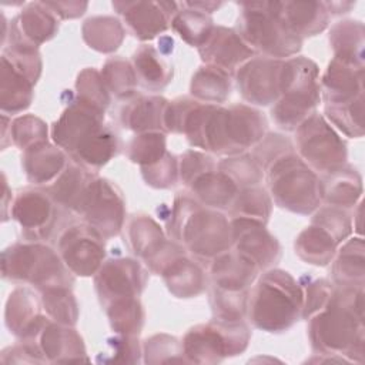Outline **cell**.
<instances>
[{
    "label": "cell",
    "instance_id": "cell-1",
    "mask_svg": "<svg viewBox=\"0 0 365 365\" xmlns=\"http://www.w3.org/2000/svg\"><path fill=\"white\" fill-rule=\"evenodd\" d=\"M311 348L319 355L364 359V287H338L327 305L308 319Z\"/></svg>",
    "mask_w": 365,
    "mask_h": 365
},
{
    "label": "cell",
    "instance_id": "cell-2",
    "mask_svg": "<svg viewBox=\"0 0 365 365\" xmlns=\"http://www.w3.org/2000/svg\"><path fill=\"white\" fill-rule=\"evenodd\" d=\"M168 232L185 251L207 264L232 247L231 221L220 211L201 205L190 194L175 197Z\"/></svg>",
    "mask_w": 365,
    "mask_h": 365
},
{
    "label": "cell",
    "instance_id": "cell-3",
    "mask_svg": "<svg viewBox=\"0 0 365 365\" xmlns=\"http://www.w3.org/2000/svg\"><path fill=\"white\" fill-rule=\"evenodd\" d=\"M301 284L287 271L269 268L248 291L247 315L251 324L265 332H284L302 315Z\"/></svg>",
    "mask_w": 365,
    "mask_h": 365
},
{
    "label": "cell",
    "instance_id": "cell-4",
    "mask_svg": "<svg viewBox=\"0 0 365 365\" xmlns=\"http://www.w3.org/2000/svg\"><path fill=\"white\" fill-rule=\"evenodd\" d=\"M321 101L318 66L304 57L284 60L279 97L271 108L274 123L287 131H295L298 125L315 113Z\"/></svg>",
    "mask_w": 365,
    "mask_h": 365
},
{
    "label": "cell",
    "instance_id": "cell-5",
    "mask_svg": "<svg viewBox=\"0 0 365 365\" xmlns=\"http://www.w3.org/2000/svg\"><path fill=\"white\" fill-rule=\"evenodd\" d=\"M235 31L257 53L271 58H285L301 50L299 38L279 16L275 1L238 3Z\"/></svg>",
    "mask_w": 365,
    "mask_h": 365
},
{
    "label": "cell",
    "instance_id": "cell-6",
    "mask_svg": "<svg viewBox=\"0 0 365 365\" xmlns=\"http://www.w3.org/2000/svg\"><path fill=\"white\" fill-rule=\"evenodd\" d=\"M264 174L271 198L282 210L308 215L322 202L319 175L295 151L277 158Z\"/></svg>",
    "mask_w": 365,
    "mask_h": 365
},
{
    "label": "cell",
    "instance_id": "cell-7",
    "mask_svg": "<svg viewBox=\"0 0 365 365\" xmlns=\"http://www.w3.org/2000/svg\"><path fill=\"white\" fill-rule=\"evenodd\" d=\"M4 279L29 284L38 291L67 287L74 282L73 272L66 267L60 254L41 242H23L7 247L1 254Z\"/></svg>",
    "mask_w": 365,
    "mask_h": 365
},
{
    "label": "cell",
    "instance_id": "cell-8",
    "mask_svg": "<svg viewBox=\"0 0 365 365\" xmlns=\"http://www.w3.org/2000/svg\"><path fill=\"white\" fill-rule=\"evenodd\" d=\"M251 331L241 321L214 318L188 329L181 346L187 362L217 364L227 356L241 354L248 346Z\"/></svg>",
    "mask_w": 365,
    "mask_h": 365
},
{
    "label": "cell",
    "instance_id": "cell-9",
    "mask_svg": "<svg viewBox=\"0 0 365 365\" xmlns=\"http://www.w3.org/2000/svg\"><path fill=\"white\" fill-rule=\"evenodd\" d=\"M298 155L318 174L327 175L346 164L345 141L318 113L311 114L295 130Z\"/></svg>",
    "mask_w": 365,
    "mask_h": 365
},
{
    "label": "cell",
    "instance_id": "cell-10",
    "mask_svg": "<svg viewBox=\"0 0 365 365\" xmlns=\"http://www.w3.org/2000/svg\"><path fill=\"white\" fill-rule=\"evenodd\" d=\"M76 215L96 228L106 240L118 235L125 222V201L121 190L114 182L94 175Z\"/></svg>",
    "mask_w": 365,
    "mask_h": 365
},
{
    "label": "cell",
    "instance_id": "cell-11",
    "mask_svg": "<svg viewBox=\"0 0 365 365\" xmlns=\"http://www.w3.org/2000/svg\"><path fill=\"white\" fill-rule=\"evenodd\" d=\"M63 211L66 210L40 188L20 191L10 205V217L20 225L23 237L30 242L50 240L61 222Z\"/></svg>",
    "mask_w": 365,
    "mask_h": 365
},
{
    "label": "cell",
    "instance_id": "cell-12",
    "mask_svg": "<svg viewBox=\"0 0 365 365\" xmlns=\"http://www.w3.org/2000/svg\"><path fill=\"white\" fill-rule=\"evenodd\" d=\"M57 240V252L74 275H96L106 258V238L96 228L86 222L73 224Z\"/></svg>",
    "mask_w": 365,
    "mask_h": 365
},
{
    "label": "cell",
    "instance_id": "cell-13",
    "mask_svg": "<svg viewBox=\"0 0 365 365\" xmlns=\"http://www.w3.org/2000/svg\"><path fill=\"white\" fill-rule=\"evenodd\" d=\"M284 60L254 56L237 68L235 81L241 97L255 106L274 104L279 97Z\"/></svg>",
    "mask_w": 365,
    "mask_h": 365
},
{
    "label": "cell",
    "instance_id": "cell-14",
    "mask_svg": "<svg viewBox=\"0 0 365 365\" xmlns=\"http://www.w3.org/2000/svg\"><path fill=\"white\" fill-rule=\"evenodd\" d=\"M36 362H71L87 361L86 346L80 334L68 325H61L50 318L40 331L27 341H20Z\"/></svg>",
    "mask_w": 365,
    "mask_h": 365
},
{
    "label": "cell",
    "instance_id": "cell-15",
    "mask_svg": "<svg viewBox=\"0 0 365 365\" xmlns=\"http://www.w3.org/2000/svg\"><path fill=\"white\" fill-rule=\"evenodd\" d=\"M147 278L148 272L135 259H107L94 275V288L101 307L115 299L140 297Z\"/></svg>",
    "mask_w": 365,
    "mask_h": 365
},
{
    "label": "cell",
    "instance_id": "cell-16",
    "mask_svg": "<svg viewBox=\"0 0 365 365\" xmlns=\"http://www.w3.org/2000/svg\"><path fill=\"white\" fill-rule=\"evenodd\" d=\"M113 9L121 16L130 33L148 41L164 33L180 6L175 1H113Z\"/></svg>",
    "mask_w": 365,
    "mask_h": 365
},
{
    "label": "cell",
    "instance_id": "cell-17",
    "mask_svg": "<svg viewBox=\"0 0 365 365\" xmlns=\"http://www.w3.org/2000/svg\"><path fill=\"white\" fill-rule=\"evenodd\" d=\"M232 247L248 257L261 269H269L281 257L278 240L261 221L250 218H230Z\"/></svg>",
    "mask_w": 365,
    "mask_h": 365
},
{
    "label": "cell",
    "instance_id": "cell-18",
    "mask_svg": "<svg viewBox=\"0 0 365 365\" xmlns=\"http://www.w3.org/2000/svg\"><path fill=\"white\" fill-rule=\"evenodd\" d=\"M104 125V113L78 100L71 101L51 127V138L68 155L88 135Z\"/></svg>",
    "mask_w": 365,
    "mask_h": 365
},
{
    "label": "cell",
    "instance_id": "cell-19",
    "mask_svg": "<svg viewBox=\"0 0 365 365\" xmlns=\"http://www.w3.org/2000/svg\"><path fill=\"white\" fill-rule=\"evenodd\" d=\"M58 31V17L44 1L29 3L10 23L9 44L38 48Z\"/></svg>",
    "mask_w": 365,
    "mask_h": 365
},
{
    "label": "cell",
    "instance_id": "cell-20",
    "mask_svg": "<svg viewBox=\"0 0 365 365\" xmlns=\"http://www.w3.org/2000/svg\"><path fill=\"white\" fill-rule=\"evenodd\" d=\"M198 53L207 66L218 67L228 74H234L240 66L257 54L234 29L224 26H214Z\"/></svg>",
    "mask_w": 365,
    "mask_h": 365
},
{
    "label": "cell",
    "instance_id": "cell-21",
    "mask_svg": "<svg viewBox=\"0 0 365 365\" xmlns=\"http://www.w3.org/2000/svg\"><path fill=\"white\" fill-rule=\"evenodd\" d=\"M319 88L325 106H344L364 98V67L332 58L319 78Z\"/></svg>",
    "mask_w": 365,
    "mask_h": 365
},
{
    "label": "cell",
    "instance_id": "cell-22",
    "mask_svg": "<svg viewBox=\"0 0 365 365\" xmlns=\"http://www.w3.org/2000/svg\"><path fill=\"white\" fill-rule=\"evenodd\" d=\"M259 268L248 257L230 248L208 262V274L212 287L227 291H250Z\"/></svg>",
    "mask_w": 365,
    "mask_h": 365
},
{
    "label": "cell",
    "instance_id": "cell-23",
    "mask_svg": "<svg viewBox=\"0 0 365 365\" xmlns=\"http://www.w3.org/2000/svg\"><path fill=\"white\" fill-rule=\"evenodd\" d=\"M41 299L27 287H17L13 289L6 302L4 319L10 332L20 338V341H27L33 338L46 319L47 315L40 314Z\"/></svg>",
    "mask_w": 365,
    "mask_h": 365
},
{
    "label": "cell",
    "instance_id": "cell-24",
    "mask_svg": "<svg viewBox=\"0 0 365 365\" xmlns=\"http://www.w3.org/2000/svg\"><path fill=\"white\" fill-rule=\"evenodd\" d=\"M161 227L147 214H135L125 224V244L148 267L168 247Z\"/></svg>",
    "mask_w": 365,
    "mask_h": 365
},
{
    "label": "cell",
    "instance_id": "cell-25",
    "mask_svg": "<svg viewBox=\"0 0 365 365\" xmlns=\"http://www.w3.org/2000/svg\"><path fill=\"white\" fill-rule=\"evenodd\" d=\"M168 100L161 96H134L123 106L120 123L134 133H165L164 115Z\"/></svg>",
    "mask_w": 365,
    "mask_h": 365
},
{
    "label": "cell",
    "instance_id": "cell-26",
    "mask_svg": "<svg viewBox=\"0 0 365 365\" xmlns=\"http://www.w3.org/2000/svg\"><path fill=\"white\" fill-rule=\"evenodd\" d=\"M287 26L299 37H311L329 24V13L324 1H275Z\"/></svg>",
    "mask_w": 365,
    "mask_h": 365
},
{
    "label": "cell",
    "instance_id": "cell-27",
    "mask_svg": "<svg viewBox=\"0 0 365 365\" xmlns=\"http://www.w3.org/2000/svg\"><path fill=\"white\" fill-rule=\"evenodd\" d=\"M68 164L66 153L48 141L23 151L21 165L26 177L36 185L51 184Z\"/></svg>",
    "mask_w": 365,
    "mask_h": 365
},
{
    "label": "cell",
    "instance_id": "cell-28",
    "mask_svg": "<svg viewBox=\"0 0 365 365\" xmlns=\"http://www.w3.org/2000/svg\"><path fill=\"white\" fill-rule=\"evenodd\" d=\"M322 201L344 210L355 207L362 195V177L356 168L345 164L342 168L319 175Z\"/></svg>",
    "mask_w": 365,
    "mask_h": 365
},
{
    "label": "cell",
    "instance_id": "cell-29",
    "mask_svg": "<svg viewBox=\"0 0 365 365\" xmlns=\"http://www.w3.org/2000/svg\"><path fill=\"white\" fill-rule=\"evenodd\" d=\"M187 188L190 195L201 205L214 210H228L238 192L235 182L217 168L210 170L192 180Z\"/></svg>",
    "mask_w": 365,
    "mask_h": 365
},
{
    "label": "cell",
    "instance_id": "cell-30",
    "mask_svg": "<svg viewBox=\"0 0 365 365\" xmlns=\"http://www.w3.org/2000/svg\"><path fill=\"white\" fill-rule=\"evenodd\" d=\"M364 240L355 237L345 240L338 247L332 264L331 275L332 282L338 287H364L365 275V258H364Z\"/></svg>",
    "mask_w": 365,
    "mask_h": 365
},
{
    "label": "cell",
    "instance_id": "cell-31",
    "mask_svg": "<svg viewBox=\"0 0 365 365\" xmlns=\"http://www.w3.org/2000/svg\"><path fill=\"white\" fill-rule=\"evenodd\" d=\"M137 81L148 91L163 90L173 78V66L151 44H141L131 56Z\"/></svg>",
    "mask_w": 365,
    "mask_h": 365
},
{
    "label": "cell",
    "instance_id": "cell-32",
    "mask_svg": "<svg viewBox=\"0 0 365 365\" xmlns=\"http://www.w3.org/2000/svg\"><path fill=\"white\" fill-rule=\"evenodd\" d=\"M0 78V104L3 114H17L30 107L36 83L14 67L4 56H1Z\"/></svg>",
    "mask_w": 365,
    "mask_h": 365
},
{
    "label": "cell",
    "instance_id": "cell-33",
    "mask_svg": "<svg viewBox=\"0 0 365 365\" xmlns=\"http://www.w3.org/2000/svg\"><path fill=\"white\" fill-rule=\"evenodd\" d=\"M339 245L336 238L325 227L312 220L311 224L298 234L294 242L295 254L307 264L317 267L328 265Z\"/></svg>",
    "mask_w": 365,
    "mask_h": 365
},
{
    "label": "cell",
    "instance_id": "cell-34",
    "mask_svg": "<svg viewBox=\"0 0 365 365\" xmlns=\"http://www.w3.org/2000/svg\"><path fill=\"white\" fill-rule=\"evenodd\" d=\"M170 289L177 298H192L205 291V274L202 268L187 258L185 254L171 261L160 274Z\"/></svg>",
    "mask_w": 365,
    "mask_h": 365
},
{
    "label": "cell",
    "instance_id": "cell-35",
    "mask_svg": "<svg viewBox=\"0 0 365 365\" xmlns=\"http://www.w3.org/2000/svg\"><path fill=\"white\" fill-rule=\"evenodd\" d=\"M118 153L117 134L106 124L83 140L70 154L71 161L96 173Z\"/></svg>",
    "mask_w": 365,
    "mask_h": 365
},
{
    "label": "cell",
    "instance_id": "cell-36",
    "mask_svg": "<svg viewBox=\"0 0 365 365\" xmlns=\"http://www.w3.org/2000/svg\"><path fill=\"white\" fill-rule=\"evenodd\" d=\"M364 24L359 20H342L329 30L334 58L349 66L364 67Z\"/></svg>",
    "mask_w": 365,
    "mask_h": 365
},
{
    "label": "cell",
    "instance_id": "cell-37",
    "mask_svg": "<svg viewBox=\"0 0 365 365\" xmlns=\"http://www.w3.org/2000/svg\"><path fill=\"white\" fill-rule=\"evenodd\" d=\"M81 34L90 48L100 53H113L121 46L125 29L117 17L94 16L83 23Z\"/></svg>",
    "mask_w": 365,
    "mask_h": 365
},
{
    "label": "cell",
    "instance_id": "cell-38",
    "mask_svg": "<svg viewBox=\"0 0 365 365\" xmlns=\"http://www.w3.org/2000/svg\"><path fill=\"white\" fill-rule=\"evenodd\" d=\"M231 74L227 71L214 67V66H202L192 76L190 84V93L192 98L205 103L220 106L225 103V100L231 94Z\"/></svg>",
    "mask_w": 365,
    "mask_h": 365
},
{
    "label": "cell",
    "instance_id": "cell-39",
    "mask_svg": "<svg viewBox=\"0 0 365 365\" xmlns=\"http://www.w3.org/2000/svg\"><path fill=\"white\" fill-rule=\"evenodd\" d=\"M178 6L180 9L171 20V27L187 44L200 48L214 30L212 19L210 14L188 9L181 3Z\"/></svg>",
    "mask_w": 365,
    "mask_h": 365
},
{
    "label": "cell",
    "instance_id": "cell-40",
    "mask_svg": "<svg viewBox=\"0 0 365 365\" xmlns=\"http://www.w3.org/2000/svg\"><path fill=\"white\" fill-rule=\"evenodd\" d=\"M272 210L271 195L259 185L238 190L228 214L231 218H250L267 224Z\"/></svg>",
    "mask_w": 365,
    "mask_h": 365
},
{
    "label": "cell",
    "instance_id": "cell-41",
    "mask_svg": "<svg viewBox=\"0 0 365 365\" xmlns=\"http://www.w3.org/2000/svg\"><path fill=\"white\" fill-rule=\"evenodd\" d=\"M115 334L137 336L144 325V309L138 297L115 299L103 307Z\"/></svg>",
    "mask_w": 365,
    "mask_h": 365
},
{
    "label": "cell",
    "instance_id": "cell-42",
    "mask_svg": "<svg viewBox=\"0 0 365 365\" xmlns=\"http://www.w3.org/2000/svg\"><path fill=\"white\" fill-rule=\"evenodd\" d=\"M40 299L46 315L61 325L74 327L78 318V302L71 288L56 287L40 291Z\"/></svg>",
    "mask_w": 365,
    "mask_h": 365
},
{
    "label": "cell",
    "instance_id": "cell-43",
    "mask_svg": "<svg viewBox=\"0 0 365 365\" xmlns=\"http://www.w3.org/2000/svg\"><path fill=\"white\" fill-rule=\"evenodd\" d=\"M100 73L110 94L114 97L120 100H130L135 96V88L138 86L137 76L133 64L125 58L120 56L108 58Z\"/></svg>",
    "mask_w": 365,
    "mask_h": 365
},
{
    "label": "cell",
    "instance_id": "cell-44",
    "mask_svg": "<svg viewBox=\"0 0 365 365\" xmlns=\"http://www.w3.org/2000/svg\"><path fill=\"white\" fill-rule=\"evenodd\" d=\"M167 153L165 134L161 131L141 133L135 135L127 147L130 161L138 164L140 168L160 161Z\"/></svg>",
    "mask_w": 365,
    "mask_h": 365
},
{
    "label": "cell",
    "instance_id": "cell-45",
    "mask_svg": "<svg viewBox=\"0 0 365 365\" xmlns=\"http://www.w3.org/2000/svg\"><path fill=\"white\" fill-rule=\"evenodd\" d=\"M217 167L221 173L228 175L240 190L258 185L264 178V170L254 157L247 153L222 158Z\"/></svg>",
    "mask_w": 365,
    "mask_h": 365
},
{
    "label": "cell",
    "instance_id": "cell-46",
    "mask_svg": "<svg viewBox=\"0 0 365 365\" xmlns=\"http://www.w3.org/2000/svg\"><path fill=\"white\" fill-rule=\"evenodd\" d=\"M76 90L78 101L106 113L110 106V91L100 71L90 67L81 70L76 80Z\"/></svg>",
    "mask_w": 365,
    "mask_h": 365
},
{
    "label": "cell",
    "instance_id": "cell-47",
    "mask_svg": "<svg viewBox=\"0 0 365 365\" xmlns=\"http://www.w3.org/2000/svg\"><path fill=\"white\" fill-rule=\"evenodd\" d=\"M325 117L346 137L364 135V98L344 106H325Z\"/></svg>",
    "mask_w": 365,
    "mask_h": 365
},
{
    "label": "cell",
    "instance_id": "cell-48",
    "mask_svg": "<svg viewBox=\"0 0 365 365\" xmlns=\"http://www.w3.org/2000/svg\"><path fill=\"white\" fill-rule=\"evenodd\" d=\"M248 291H227L211 288L210 304L214 318L224 321H241L247 315Z\"/></svg>",
    "mask_w": 365,
    "mask_h": 365
},
{
    "label": "cell",
    "instance_id": "cell-49",
    "mask_svg": "<svg viewBox=\"0 0 365 365\" xmlns=\"http://www.w3.org/2000/svg\"><path fill=\"white\" fill-rule=\"evenodd\" d=\"M10 141L21 151L48 141L47 124L31 114L20 115L10 121Z\"/></svg>",
    "mask_w": 365,
    "mask_h": 365
},
{
    "label": "cell",
    "instance_id": "cell-50",
    "mask_svg": "<svg viewBox=\"0 0 365 365\" xmlns=\"http://www.w3.org/2000/svg\"><path fill=\"white\" fill-rule=\"evenodd\" d=\"M144 361L148 364L161 362H187L182 354V346L175 336L168 334H157L144 341Z\"/></svg>",
    "mask_w": 365,
    "mask_h": 365
},
{
    "label": "cell",
    "instance_id": "cell-51",
    "mask_svg": "<svg viewBox=\"0 0 365 365\" xmlns=\"http://www.w3.org/2000/svg\"><path fill=\"white\" fill-rule=\"evenodd\" d=\"M312 221L325 227L339 244H342L352 232V220L346 210L332 205L318 207L314 211Z\"/></svg>",
    "mask_w": 365,
    "mask_h": 365
},
{
    "label": "cell",
    "instance_id": "cell-52",
    "mask_svg": "<svg viewBox=\"0 0 365 365\" xmlns=\"http://www.w3.org/2000/svg\"><path fill=\"white\" fill-rule=\"evenodd\" d=\"M254 150L250 153L254 160L259 164V167L265 171L277 158L282 157L287 153L295 151L294 145L291 143L289 138L277 134V133H269L265 134L262 137V140L259 143H257L254 147Z\"/></svg>",
    "mask_w": 365,
    "mask_h": 365
},
{
    "label": "cell",
    "instance_id": "cell-53",
    "mask_svg": "<svg viewBox=\"0 0 365 365\" xmlns=\"http://www.w3.org/2000/svg\"><path fill=\"white\" fill-rule=\"evenodd\" d=\"M141 175L150 187L170 188L178 180V160L171 153H167L160 161L143 167Z\"/></svg>",
    "mask_w": 365,
    "mask_h": 365
},
{
    "label": "cell",
    "instance_id": "cell-54",
    "mask_svg": "<svg viewBox=\"0 0 365 365\" xmlns=\"http://www.w3.org/2000/svg\"><path fill=\"white\" fill-rule=\"evenodd\" d=\"M302 294H304V302H302V315L301 318L308 319L314 314H317L319 309H322L327 302L329 301L335 284L329 282L328 279L317 278L311 279L305 284H301Z\"/></svg>",
    "mask_w": 365,
    "mask_h": 365
},
{
    "label": "cell",
    "instance_id": "cell-55",
    "mask_svg": "<svg viewBox=\"0 0 365 365\" xmlns=\"http://www.w3.org/2000/svg\"><path fill=\"white\" fill-rule=\"evenodd\" d=\"M217 168L215 160L207 153L188 150L180 155L178 160V177L187 187L192 180L205 171Z\"/></svg>",
    "mask_w": 365,
    "mask_h": 365
},
{
    "label": "cell",
    "instance_id": "cell-56",
    "mask_svg": "<svg viewBox=\"0 0 365 365\" xmlns=\"http://www.w3.org/2000/svg\"><path fill=\"white\" fill-rule=\"evenodd\" d=\"M108 346L111 348L110 354H113L111 361L114 362H137L143 349L138 344L137 336L131 335H117L108 339Z\"/></svg>",
    "mask_w": 365,
    "mask_h": 365
},
{
    "label": "cell",
    "instance_id": "cell-57",
    "mask_svg": "<svg viewBox=\"0 0 365 365\" xmlns=\"http://www.w3.org/2000/svg\"><path fill=\"white\" fill-rule=\"evenodd\" d=\"M46 6L60 19H76L84 14L87 1H44Z\"/></svg>",
    "mask_w": 365,
    "mask_h": 365
},
{
    "label": "cell",
    "instance_id": "cell-58",
    "mask_svg": "<svg viewBox=\"0 0 365 365\" xmlns=\"http://www.w3.org/2000/svg\"><path fill=\"white\" fill-rule=\"evenodd\" d=\"M181 4L188 9H194L207 14H211L212 11H215L222 6L221 1H182Z\"/></svg>",
    "mask_w": 365,
    "mask_h": 365
},
{
    "label": "cell",
    "instance_id": "cell-59",
    "mask_svg": "<svg viewBox=\"0 0 365 365\" xmlns=\"http://www.w3.org/2000/svg\"><path fill=\"white\" fill-rule=\"evenodd\" d=\"M324 3H325V7H327L329 16L341 14V13H348V10L355 6V3H351V1H342V3L341 1H331V3L324 1Z\"/></svg>",
    "mask_w": 365,
    "mask_h": 365
}]
</instances>
